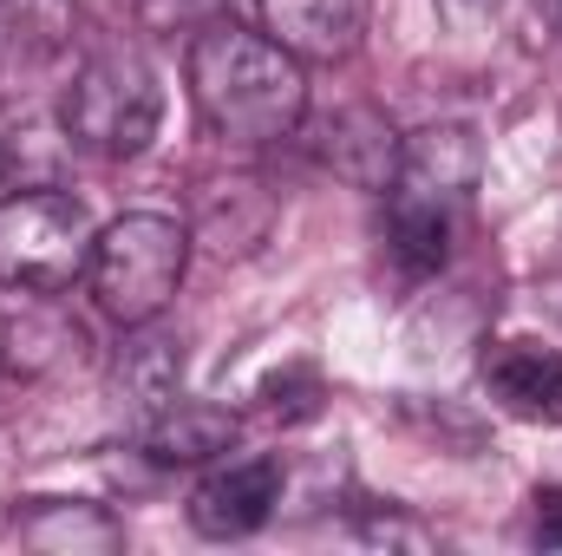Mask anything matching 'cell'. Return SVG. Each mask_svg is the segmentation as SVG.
I'll return each instance as SVG.
<instances>
[{
  "instance_id": "1",
  "label": "cell",
  "mask_w": 562,
  "mask_h": 556,
  "mask_svg": "<svg viewBox=\"0 0 562 556\" xmlns=\"http://www.w3.org/2000/svg\"><path fill=\"white\" fill-rule=\"evenodd\" d=\"M190 99L223 144H281L307 119V73L269 33L210 20L190 40Z\"/></svg>"
},
{
  "instance_id": "2",
  "label": "cell",
  "mask_w": 562,
  "mask_h": 556,
  "mask_svg": "<svg viewBox=\"0 0 562 556\" xmlns=\"http://www.w3.org/2000/svg\"><path fill=\"white\" fill-rule=\"evenodd\" d=\"M183 269H190V230L164 210H125L99 230L86 281H92V301L119 327H138L177 301Z\"/></svg>"
},
{
  "instance_id": "3",
  "label": "cell",
  "mask_w": 562,
  "mask_h": 556,
  "mask_svg": "<svg viewBox=\"0 0 562 556\" xmlns=\"http://www.w3.org/2000/svg\"><path fill=\"white\" fill-rule=\"evenodd\" d=\"M157 125H164V92H157V73L132 46H99L79 59L72 86L59 99V132L72 151L138 157V151H150Z\"/></svg>"
},
{
  "instance_id": "4",
  "label": "cell",
  "mask_w": 562,
  "mask_h": 556,
  "mask_svg": "<svg viewBox=\"0 0 562 556\" xmlns=\"http://www.w3.org/2000/svg\"><path fill=\"white\" fill-rule=\"evenodd\" d=\"M92 216L72 190H13L0 197V288L59 294L92 263Z\"/></svg>"
},
{
  "instance_id": "5",
  "label": "cell",
  "mask_w": 562,
  "mask_h": 556,
  "mask_svg": "<svg viewBox=\"0 0 562 556\" xmlns=\"http://www.w3.org/2000/svg\"><path fill=\"white\" fill-rule=\"evenodd\" d=\"M484 177V144L471 125H425L413 138H400V164L380 190V203H413V210H438L458 216L471 203Z\"/></svg>"
},
{
  "instance_id": "6",
  "label": "cell",
  "mask_w": 562,
  "mask_h": 556,
  "mask_svg": "<svg viewBox=\"0 0 562 556\" xmlns=\"http://www.w3.org/2000/svg\"><path fill=\"white\" fill-rule=\"evenodd\" d=\"M281 458L256 452V458H223L196 491H190V531L210 537V544H236V537H256L281 504Z\"/></svg>"
},
{
  "instance_id": "7",
  "label": "cell",
  "mask_w": 562,
  "mask_h": 556,
  "mask_svg": "<svg viewBox=\"0 0 562 556\" xmlns=\"http://www.w3.org/2000/svg\"><path fill=\"white\" fill-rule=\"evenodd\" d=\"M477 374H484L491 407H504L510 419L562 425V347H543V341H497Z\"/></svg>"
},
{
  "instance_id": "8",
  "label": "cell",
  "mask_w": 562,
  "mask_h": 556,
  "mask_svg": "<svg viewBox=\"0 0 562 556\" xmlns=\"http://www.w3.org/2000/svg\"><path fill=\"white\" fill-rule=\"evenodd\" d=\"M262 33L288 46L301 66H334L367 33V0H256Z\"/></svg>"
},
{
  "instance_id": "9",
  "label": "cell",
  "mask_w": 562,
  "mask_h": 556,
  "mask_svg": "<svg viewBox=\"0 0 562 556\" xmlns=\"http://www.w3.org/2000/svg\"><path fill=\"white\" fill-rule=\"evenodd\" d=\"M112 387H119L125 413L138 419V425L150 413H164V407L183 393V341L164 334L157 321L125 327V341H119V354H112Z\"/></svg>"
},
{
  "instance_id": "10",
  "label": "cell",
  "mask_w": 562,
  "mask_h": 556,
  "mask_svg": "<svg viewBox=\"0 0 562 556\" xmlns=\"http://www.w3.org/2000/svg\"><path fill=\"white\" fill-rule=\"evenodd\" d=\"M79 7L72 0H0V73L26 79L72 53Z\"/></svg>"
},
{
  "instance_id": "11",
  "label": "cell",
  "mask_w": 562,
  "mask_h": 556,
  "mask_svg": "<svg viewBox=\"0 0 562 556\" xmlns=\"http://www.w3.org/2000/svg\"><path fill=\"white\" fill-rule=\"evenodd\" d=\"M138 445L150 465H210V458H223L236 445V413L177 393L164 413H150L138 425Z\"/></svg>"
},
{
  "instance_id": "12",
  "label": "cell",
  "mask_w": 562,
  "mask_h": 556,
  "mask_svg": "<svg viewBox=\"0 0 562 556\" xmlns=\"http://www.w3.org/2000/svg\"><path fill=\"white\" fill-rule=\"evenodd\" d=\"M327 164H334L340 177L367 184V190H386V177H393V164H400V138H393V125L373 119V112H340V119L327 125Z\"/></svg>"
},
{
  "instance_id": "13",
  "label": "cell",
  "mask_w": 562,
  "mask_h": 556,
  "mask_svg": "<svg viewBox=\"0 0 562 556\" xmlns=\"http://www.w3.org/2000/svg\"><path fill=\"white\" fill-rule=\"evenodd\" d=\"M360 544H386V551H431V531H419L413 518H393V511H373L353 524Z\"/></svg>"
},
{
  "instance_id": "14",
  "label": "cell",
  "mask_w": 562,
  "mask_h": 556,
  "mask_svg": "<svg viewBox=\"0 0 562 556\" xmlns=\"http://www.w3.org/2000/svg\"><path fill=\"white\" fill-rule=\"evenodd\" d=\"M530 537H537L543 551H562V485H543V491L530 498Z\"/></svg>"
},
{
  "instance_id": "15",
  "label": "cell",
  "mask_w": 562,
  "mask_h": 556,
  "mask_svg": "<svg viewBox=\"0 0 562 556\" xmlns=\"http://www.w3.org/2000/svg\"><path fill=\"white\" fill-rule=\"evenodd\" d=\"M0 367H7V321H0Z\"/></svg>"
}]
</instances>
